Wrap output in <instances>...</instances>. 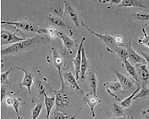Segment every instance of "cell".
<instances>
[{"label": "cell", "instance_id": "obj_1", "mask_svg": "<svg viewBox=\"0 0 149 119\" xmlns=\"http://www.w3.org/2000/svg\"><path fill=\"white\" fill-rule=\"evenodd\" d=\"M41 39L40 35L12 44L11 45L2 50V56L26 52L34 48Z\"/></svg>", "mask_w": 149, "mask_h": 119}, {"label": "cell", "instance_id": "obj_2", "mask_svg": "<svg viewBox=\"0 0 149 119\" xmlns=\"http://www.w3.org/2000/svg\"><path fill=\"white\" fill-rule=\"evenodd\" d=\"M61 87L58 90H52L55 97V109L60 110L68 108L70 103L69 94L65 89V81L63 76L59 77Z\"/></svg>", "mask_w": 149, "mask_h": 119}, {"label": "cell", "instance_id": "obj_3", "mask_svg": "<svg viewBox=\"0 0 149 119\" xmlns=\"http://www.w3.org/2000/svg\"><path fill=\"white\" fill-rule=\"evenodd\" d=\"M81 24L90 33L103 42L108 47V50L114 53L118 46L114 37L109 34H101L96 32L89 28L83 21H81Z\"/></svg>", "mask_w": 149, "mask_h": 119}, {"label": "cell", "instance_id": "obj_4", "mask_svg": "<svg viewBox=\"0 0 149 119\" xmlns=\"http://www.w3.org/2000/svg\"><path fill=\"white\" fill-rule=\"evenodd\" d=\"M16 66V69L21 71L24 73L23 79L19 85V88H26L28 90L30 98L33 103L34 102L32 95V89L36 75L21 67Z\"/></svg>", "mask_w": 149, "mask_h": 119}, {"label": "cell", "instance_id": "obj_5", "mask_svg": "<svg viewBox=\"0 0 149 119\" xmlns=\"http://www.w3.org/2000/svg\"><path fill=\"white\" fill-rule=\"evenodd\" d=\"M119 46L125 47L127 49L129 54L128 59L131 62L135 64H140L142 65H147L144 58L139 55L134 50L131 42L129 41L125 43H123Z\"/></svg>", "mask_w": 149, "mask_h": 119}, {"label": "cell", "instance_id": "obj_6", "mask_svg": "<svg viewBox=\"0 0 149 119\" xmlns=\"http://www.w3.org/2000/svg\"><path fill=\"white\" fill-rule=\"evenodd\" d=\"M27 39L19 37L15 33L6 30L2 29L1 31L2 46L9 44H13Z\"/></svg>", "mask_w": 149, "mask_h": 119}, {"label": "cell", "instance_id": "obj_7", "mask_svg": "<svg viewBox=\"0 0 149 119\" xmlns=\"http://www.w3.org/2000/svg\"><path fill=\"white\" fill-rule=\"evenodd\" d=\"M83 100L89 107L93 117H95V108L98 104L101 103V101L100 99L97 95H95L92 93H90L83 94Z\"/></svg>", "mask_w": 149, "mask_h": 119}, {"label": "cell", "instance_id": "obj_8", "mask_svg": "<svg viewBox=\"0 0 149 119\" xmlns=\"http://www.w3.org/2000/svg\"><path fill=\"white\" fill-rule=\"evenodd\" d=\"M104 87L108 93L115 98L117 100H120L115 93L123 91V86L119 82L111 81L105 82L103 84Z\"/></svg>", "mask_w": 149, "mask_h": 119}, {"label": "cell", "instance_id": "obj_9", "mask_svg": "<svg viewBox=\"0 0 149 119\" xmlns=\"http://www.w3.org/2000/svg\"><path fill=\"white\" fill-rule=\"evenodd\" d=\"M1 23L2 24H3L14 26L19 29L27 32H38L39 30L36 28L33 24L25 21H2Z\"/></svg>", "mask_w": 149, "mask_h": 119}, {"label": "cell", "instance_id": "obj_10", "mask_svg": "<svg viewBox=\"0 0 149 119\" xmlns=\"http://www.w3.org/2000/svg\"><path fill=\"white\" fill-rule=\"evenodd\" d=\"M86 39V38H82L78 47L75 57L73 59V63L75 70L76 78L78 80L81 74V65L82 58V51L83 45Z\"/></svg>", "mask_w": 149, "mask_h": 119}, {"label": "cell", "instance_id": "obj_11", "mask_svg": "<svg viewBox=\"0 0 149 119\" xmlns=\"http://www.w3.org/2000/svg\"><path fill=\"white\" fill-rule=\"evenodd\" d=\"M50 7L52 15L63 19L65 11V2L63 1H54Z\"/></svg>", "mask_w": 149, "mask_h": 119}, {"label": "cell", "instance_id": "obj_12", "mask_svg": "<svg viewBox=\"0 0 149 119\" xmlns=\"http://www.w3.org/2000/svg\"><path fill=\"white\" fill-rule=\"evenodd\" d=\"M8 97L6 99V103L8 106H11L13 108L16 113L18 119L20 118L19 109L20 105L22 104V100L19 98L15 97V94L11 92L7 95Z\"/></svg>", "mask_w": 149, "mask_h": 119}, {"label": "cell", "instance_id": "obj_13", "mask_svg": "<svg viewBox=\"0 0 149 119\" xmlns=\"http://www.w3.org/2000/svg\"><path fill=\"white\" fill-rule=\"evenodd\" d=\"M57 36L61 39L66 49L72 54L73 48L77 45L75 41L66 34L60 31H58Z\"/></svg>", "mask_w": 149, "mask_h": 119}, {"label": "cell", "instance_id": "obj_14", "mask_svg": "<svg viewBox=\"0 0 149 119\" xmlns=\"http://www.w3.org/2000/svg\"><path fill=\"white\" fill-rule=\"evenodd\" d=\"M52 50L53 64L58 71L59 76L60 77L62 76V70L64 65V59L55 49L52 47Z\"/></svg>", "mask_w": 149, "mask_h": 119}, {"label": "cell", "instance_id": "obj_15", "mask_svg": "<svg viewBox=\"0 0 149 119\" xmlns=\"http://www.w3.org/2000/svg\"><path fill=\"white\" fill-rule=\"evenodd\" d=\"M44 100L45 107L46 115V119H49L51 114L52 111L55 106V96H49L47 93L44 95Z\"/></svg>", "mask_w": 149, "mask_h": 119}, {"label": "cell", "instance_id": "obj_16", "mask_svg": "<svg viewBox=\"0 0 149 119\" xmlns=\"http://www.w3.org/2000/svg\"><path fill=\"white\" fill-rule=\"evenodd\" d=\"M49 19L54 25L58 27L67 28L72 33L71 27L64 21L63 19L52 14L49 15Z\"/></svg>", "mask_w": 149, "mask_h": 119}, {"label": "cell", "instance_id": "obj_17", "mask_svg": "<svg viewBox=\"0 0 149 119\" xmlns=\"http://www.w3.org/2000/svg\"><path fill=\"white\" fill-rule=\"evenodd\" d=\"M63 76L64 80H66L68 84L71 88L78 90L80 89V88L77 82V78L71 72L66 73Z\"/></svg>", "mask_w": 149, "mask_h": 119}, {"label": "cell", "instance_id": "obj_18", "mask_svg": "<svg viewBox=\"0 0 149 119\" xmlns=\"http://www.w3.org/2000/svg\"><path fill=\"white\" fill-rule=\"evenodd\" d=\"M65 8L71 20L75 26H79V22L78 15L75 10L69 3L65 2Z\"/></svg>", "mask_w": 149, "mask_h": 119}, {"label": "cell", "instance_id": "obj_19", "mask_svg": "<svg viewBox=\"0 0 149 119\" xmlns=\"http://www.w3.org/2000/svg\"><path fill=\"white\" fill-rule=\"evenodd\" d=\"M114 73L122 86L130 88H132L134 87V83L125 75L116 70H114Z\"/></svg>", "mask_w": 149, "mask_h": 119}, {"label": "cell", "instance_id": "obj_20", "mask_svg": "<svg viewBox=\"0 0 149 119\" xmlns=\"http://www.w3.org/2000/svg\"><path fill=\"white\" fill-rule=\"evenodd\" d=\"M89 66V63L84 47L82 51V58L81 65V77L82 79L85 78L87 71Z\"/></svg>", "mask_w": 149, "mask_h": 119}, {"label": "cell", "instance_id": "obj_21", "mask_svg": "<svg viewBox=\"0 0 149 119\" xmlns=\"http://www.w3.org/2000/svg\"><path fill=\"white\" fill-rule=\"evenodd\" d=\"M122 7L131 8L137 7L145 8V6L140 1L136 0H127L122 1L118 5Z\"/></svg>", "mask_w": 149, "mask_h": 119}, {"label": "cell", "instance_id": "obj_22", "mask_svg": "<svg viewBox=\"0 0 149 119\" xmlns=\"http://www.w3.org/2000/svg\"><path fill=\"white\" fill-rule=\"evenodd\" d=\"M109 109L114 117H120L125 116L123 107L116 103H111Z\"/></svg>", "mask_w": 149, "mask_h": 119}, {"label": "cell", "instance_id": "obj_23", "mask_svg": "<svg viewBox=\"0 0 149 119\" xmlns=\"http://www.w3.org/2000/svg\"><path fill=\"white\" fill-rule=\"evenodd\" d=\"M124 66L128 73L133 77L138 83H139L138 76L136 72L135 68L131 63L128 61L126 60L123 62Z\"/></svg>", "mask_w": 149, "mask_h": 119}, {"label": "cell", "instance_id": "obj_24", "mask_svg": "<svg viewBox=\"0 0 149 119\" xmlns=\"http://www.w3.org/2000/svg\"><path fill=\"white\" fill-rule=\"evenodd\" d=\"M88 81L92 93L97 95V89L98 81L96 74L93 72H90L89 74Z\"/></svg>", "mask_w": 149, "mask_h": 119}, {"label": "cell", "instance_id": "obj_25", "mask_svg": "<svg viewBox=\"0 0 149 119\" xmlns=\"http://www.w3.org/2000/svg\"><path fill=\"white\" fill-rule=\"evenodd\" d=\"M114 53L117 55L123 62L128 59V53L127 49L125 47L118 46Z\"/></svg>", "mask_w": 149, "mask_h": 119}, {"label": "cell", "instance_id": "obj_26", "mask_svg": "<svg viewBox=\"0 0 149 119\" xmlns=\"http://www.w3.org/2000/svg\"><path fill=\"white\" fill-rule=\"evenodd\" d=\"M140 89V86L138 87L136 90L132 93L130 96L122 100L120 102L121 106L124 108H127L131 105L133 99L136 94L139 91Z\"/></svg>", "mask_w": 149, "mask_h": 119}, {"label": "cell", "instance_id": "obj_27", "mask_svg": "<svg viewBox=\"0 0 149 119\" xmlns=\"http://www.w3.org/2000/svg\"><path fill=\"white\" fill-rule=\"evenodd\" d=\"M43 104L42 102H37L31 111V119H37L40 116L43 109Z\"/></svg>", "mask_w": 149, "mask_h": 119}, {"label": "cell", "instance_id": "obj_28", "mask_svg": "<svg viewBox=\"0 0 149 119\" xmlns=\"http://www.w3.org/2000/svg\"><path fill=\"white\" fill-rule=\"evenodd\" d=\"M16 69V66H12L6 71L1 73V85L7 84L6 82L8 81V77L10 73Z\"/></svg>", "mask_w": 149, "mask_h": 119}, {"label": "cell", "instance_id": "obj_29", "mask_svg": "<svg viewBox=\"0 0 149 119\" xmlns=\"http://www.w3.org/2000/svg\"><path fill=\"white\" fill-rule=\"evenodd\" d=\"M68 116L61 111L55 109L52 116L49 119H68Z\"/></svg>", "mask_w": 149, "mask_h": 119}, {"label": "cell", "instance_id": "obj_30", "mask_svg": "<svg viewBox=\"0 0 149 119\" xmlns=\"http://www.w3.org/2000/svg\"><path fill=\"white\" fill-rule=\"evenodd\" d=\"M142 30L143 37L139 39L138 42L139 44L143 45L149 48V35L147 34L143 28H142Z\"/></svg>", "mask_w": 149, "mask_h": 119}, {"label": "cell", "instance_id": "obj_31", "mask_svg": "<svg viewBox=\"0 0 149 119\" xmlns=\"http://www.w3.org/2000/svg\"><path fill=\"white\" fill-rule=\"evenodd\" d=\"M140 70L141 79L144 81L147 80L149 78V72L146 65H142Z\"/></svg>", "mask_w": 149, "mask_h": 119}, {"label": "cell", "instance_id": "obj_32", "mask_svg": "<svg viewBox=\"0 0 149 119\" xmlns=\"http://www.w3.org/2000/svg\"><path fill=\"white\" fill-rule=\"evenodd\" d=\"M36 88L39 94L44 98V94L47 93L45 85L43 82L41 81H37L36 84Z\"/></svg>", "mask_w": 149, "mask_h": 119}, {"label": "cell", "instance_id": "obj_33", "mask_svg": "<svg viewBox=\"0 0 149 119\" xmlns=\"http://www.w3.org/2000/svg\"><path fill=\"white\" fill-rule=\"evenodd\" d=\"M136 19L140 21H147L149 20V13L145 12H139L135 14Z\"/></svg>", "mask_w": 149, "mask_h": 119}, {"label": "cell", "instance_id": "obj_34", "mask_svg": "<svg viewBox=\"0 0 149 119\" xmlns=\"http://www.w3.org/2000/svg\"><path fill=\"white\" fill-rule=\"evenodd\" d=\"M149 93V90L146 88L143 87L139 93L136 95L133 100L142 98L146 96Z\"/></svg>", "mask_w": 149, "mask_h": 119}, {"label": "cell", "instance_id": "obj_35", "mask_svg": "<svg viewBox=\"0 0 149 119\" xmlns=\"http://www.w3.org/2000/svg\"><path fill=\"white\" fill-rule=\"evenodd\" d=\"M7 85L6 84L1 85V102L2 103L3 100L6 97Z\"/></svg>", "mask_w": 149, "mask_h": 119}, {"label": "cell", "instance_id": "obj_36", "mask_svg": "<svg viewBox=\"0 0 149 119\" xmlns=\"http://www.w3.org/2000/svg\"><path fill=\"white\" fill-rule=\"evenodd\" d=\"M107 119H134L133 117L131 115L125 116L122 117H115L110 118Z\"/></svg>", "mask_w": 149, "mask_h": 119}, {"label": "cell", "instance_id": "obj_37", "mask_svg": "<svg viewBox=\"0 0 149 119\" xmlns=\"http://www.w3.org/2000/svg\"><path fill=\"white\" fill-rule=\"evenodd\" d=\"M115 38L116 43L118 45L123 43V38L121 36L117 35Z\"/></svg>", "mask_w": 149, "mask_h": 119}, {"label": "cell", "instance_id": "obj_38", "mask_svg": "<svg viewBox=\"0 0 149 119\" xmlns=\"http://www.w3.org/2000/svg\"><path fill=\"white\" fill-rule=\"evenodd\" d=\"M141 54L145 59L147 64H149V55L143 52L141 53Z\"/></svg>", "mask_w": 149, "mask_h": 119}, {"label": "cell", "instance_id": "obj_39", "mask_svg": "<svg viewBox=\"0 0 149 119\" xmlns=\"http://www.w3.org/2000/svg\"><path fill=\"white\" fill-rule=\"evenodd\" d=\"M143 28L147 34L149 35V23Z\"/></svg>", "mask_w": 149, "mask_h": 119}, {"label": "cell", "instance_id": "obj_40", "mask_svg": "<svg viewBox=\"0 0 149 119\" xmlns=\"http://www.w3.org/2000/svg\"><path fill=\"white\" fill-rule=\"evenodd\" d=\"M145 119H149V114L146 115L145 117Z\"/></svg>", "mask_w": 149, "mask_h": 119}, {"label": "cell", "instance_id": "obj_41", "mask_svg": "<svg viewBox=\"0 0 149 119\" xmlns=\"http://www.w3.org/2000/svg\"><path fill=\"white\" fill-rule=\"evenodd\" d=\"M18 119H24L22 117H21L20 118Z\"/></svg>", "mask_w": 149, "mask_h": 119}]
</instances>
